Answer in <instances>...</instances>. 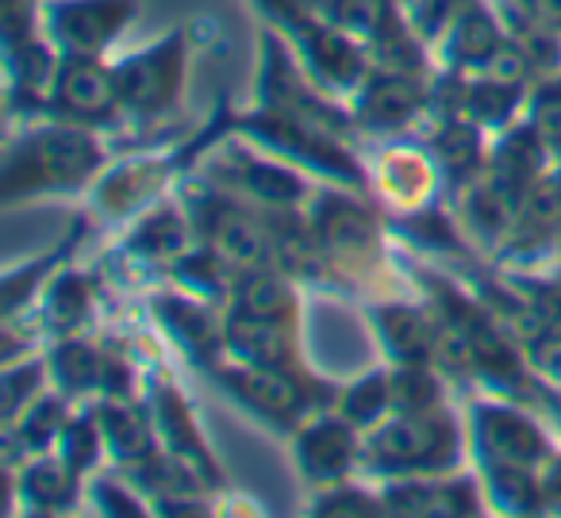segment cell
Here are the masks:
<instances>
[{
  "label": "cell",
  "instance_id": "cell-1",
  "mask_svg": "<svg viewBox=\"0 0 561 518\" xmlns=\"http://www.w3.org/2000/svg\"><path fill=\"white\" fill-rule=\"evenodd\" d=\"M96 162L101 154L93 139L78 131H43L27 142V150L12 154L4 181H9V193L39 185H73L89 170H96Z\"/></svg>",
  "mask_w": 561,
  "mask_h": 518
},
{
  "label": "cell",
  "instance_id": "cell-2",
  "mask_svg": "<svg viewBox=\"0 0 561 518\" xmlns=\"http://www.w3.org/2000/svg\"><path fill=\"white\" fill-rule=\"evenodd\" d=\"M369 449L381 469H438L454 457V426L420 411L385 426Z\"/></svg>",
  "mask_w": 561,
  "mask_h": 518
},
{
  "label": "cell",
  "instance_id": "cell-3",
  "mask_svg": "<svg viewBox=\"0 0 561 518\" xmlns=\"http://www.w3.org/2000/svg\"><path fill=\"white\" fill-rule=\"evenodd\" d=\"M196 219H201V231L211 242V250H219L227 262L242 265V269H257L273 254V242L265 239L262 227L234 204L201 200L196 204Z\"/></svg>",
  "mask_w": 561,
  "mask_h": 518
},
{
  "label": "cell",
  "instance_id": "cell-4",
  "mask_svg": "<svg viewBox=\"0 0 561 518\" xmlns=\"http://www.w3.org/2000/svg\"><path fill=\"white\" fill-rule=\"evenodd\" d=\"M178 78H181V50L178 39H170L165 47L119 66L116 70L119 101H127L131 108H162V104L173 101Z\"/></svg>",
  "mask_w": 561,
  "mask_h": 518
},
{
  "label": "cell",
  "instance_id": "cell-5",
  "mask_svg": "<svg viewBox=\"0 0 561 518\" xmlns=\"http://www.w3.org/2000/svg\"><path fill=\"white\" fill-rule=\"evenodd\" d=\"M224 380L239 392V400H247L250 407H257L262 415L280 418V423L297 418L300 407H305V392H300L297 380L285 372V365H247V369L227 372Z\"/></svg>",
  "mask_w": 561,
  "mask_h": 518
},
{
  "label": "cell",
  "instance_id": "cell-6",
  "mask_svg": "<svg viewBox=\"0 0 561 518\" xmlns=\"http://www.w3.org/2000/svg\"><path fill=\"white\" fill-rule=\"evenodd\" d=\"M55 96L58 108H66L70 116H85V119H101L112 112L119 96V85L108 70L93 62V58H70V62L58 70L55 81Z\"/></svg>",
  "mask_w": 561,
  "mask_h": 518
},
{
  "label": "cell",
  "instance_id": "cell-7",
  "mask_svg": "<svg viewBox=\"0 0 561 518\" xmlns=\"http://www.w3.org/2000/svg\"><path fill=\"white\" fill-rule=\"evenodd\" d=\"M131 16V0H73L55 9V32L73 50H96Z\"/></svg>",
  "mask_w": 561,
  "mask_h": 518
},
{
  "label": "cell",
  "instance_id": "cell-8",
  "mask_svg": "<svg viewBox=\"0 0 561 518\" xmlns=\"http://www.w3.org/2000/svg\"><path fill=\"white\" fill-rule=\"evenodd\" d=\"M477 438H481L484 453L500 464H530L542 457V438L535 426L504 407L477 411Z\"/></svg>",
  "mask_w": 561,
  "mask_h": 518
},
{
  "label": "cell",
  "instance_id": "cell-9",
  "mask_svg": "<svg viewBox=\"0 0 561 518\" xmlns=\"http://www.w3.org/2000/svg\"><path fill=\"white\" fill-rule=\"evenodd\" d=\"M270 4H280V16L289 20L293 27H300V39H305V47H308V58H312L316 70H320L323 78L335 81V85H351V81L358 78L362 58L351 43L339 39V35H331V32H323V27H316V24H305L289 0H270Z\"/></svg>",
  "mask_w": 561,
  "mask_h": 518
},
{
  "label": "cell",
  "instance_id": "cell-10",
  "mask_svg": "<svg viewBox=\"0 0 561 518\" xmlns=\"http://www.w3.org/2000/svg\"><path fill=\"white\" fill-rule=\"evenodd\" d=\"M354 457V446H351V430L335 418H323V423L308 426L300 434V464H305L308 476L316 480H335L346 472Z\"/></svg>",
  "mask_w": 561,
  "mask_h": 518
},
{
  "label": "cell",
  "instance_id": "cell-11",
  "mask_svg": "<svg viewBox=\"0 0 561 518\" xmlns=\"http://www.w3.org/2000/svg\"><path fill=\"white\" fill-rule=\"evenodd\" d=\"M227 346L239 357H247L250 365H289L293 357L289 334L280 331V323L242 315V311L227 323Z\"/></svg>",
  "mask_w": 561,
  "mask_h": 518
},
{
  "label": "cell",
  "instance_id": "cell-12",
  "mask_svg": "<svg viewBox=\"0 0 561 518\" xmlns=\"http://www.w3.org/2000/svg\"><path fill=\"white\" fill-rule=\"evenodd\" d=\"M316 239L331 250H362L374 239V219L339 196H323L316 208Z\"/></svg>",
  "mask_w": 561,
  "mask_h": 518
},
{
  "label": "cell",
  "instance_id": "cell-13",
  "mask_svg": "<svg viewBox=\"0 0 561 518\" xmlns=\"http://www.w3.org/2000/svg\"><path fill=\"white\" fill-rule=\"evenodd\" d=\"M561 223V177L530 181L519 200V246H538Z\"/></svg>",
  "mask_w": 561,
  "mask_h": 518
},
{
  "label": "cell",
  "instance_id": "cell-14",
  "mask_svg": "<svg viewBox=\"0 0 561 518\" xmlns=\"http://www.w3.org/2000/svg\"><path fill=\"white\" fill-rule=\"evenodd\" d=\"M234 303H239L242 315L270 319V323H285L293 315V296L289 288L280 285L273 273H242L239 285H234Z\"/></svg>",
  "mask_w": 561,
  "mask_h": 518
},
{
  "label": "cell",
  "instance_id": "cell-15",
  "mask_svg": "<svg viewBox=\"0 0 561 518\" xmlns=\"http://www.w3.org/2000/svg\"><path fill=\"white\" fill-rule=\"evenodd\" d=\"M420 108V89L408 78H381L369 85L366 101H362V116L374 127H397L415 116Z\"/></svg>",
  "mask_w": 561,
  "mask_h": 518
},
{
  "label": "cell",
  "instance_id": "cell-16",
  "mask_svg": "<svg viewBox=\"0 0 561 518\" xmlns=\"http://www.w3.org/2000/svg\"><path fill=\"white\" fill-rule=\"evenodd\" d=\"M377 319H381V334L385 342L392 346V354L404 357V361H420L431 354V334H427V323H423L415 311L408 308H385L377 311Z\"/></svg>",
  "mask_w": 561,
  "mask_h": 518
},
{
  "label": "cell",
  "instance_id": "cell-17",
  "mask_svg": "<svg viewBox=\"0 0 561 518\" xmlns=\"http://www.w3.org/2000/svg\"><path fill=\"white\" fill-rule=\"evenodd\" d=\"M273 262L285 273H297V277H320L323 273V254L320 242L308 239L300 227H285L273 239Z\"/></svg>",
  "mask_w": 561,
  "mask_h": 518
},
{
  "label": "cell",
  "instance_id": "cell-18",
  "mask_svg": "<svg viewBox=\"0 0 561 518\" xmlns=\"http://www.w3.org/2000/svg\"><path fill=\"white\" fill-rule=\"evenodd\" d=\"M500 39H496V20L481 9H469L458 24V35H454V50H458L461 62H489L496 55Z\"/></svg>",
  "mask_w": 561,
  "mask_h": 518
},
{
  "label": "cell",
  "instance_id": "cell-19",
  "mask_svg": "<svg viewBox=\"0 0 561 518\" xmlns=\"http://www.w3.org/2000/svg\"><path fill=\"white\" fill-rule=\"evenodd\" d=\"M392 400L404 415H420V411L435 407L438 384L431 380V372L420 369V361H408V369H400L397 380H392Z\"/></svg>",
  "mask_w": 561,
  "mask_h": 518
},
{
  "label": "cell",
  "instance_id": "cell-20",
  "mask_svg": "<svg viewBox=\"0 0 561 518\" xmlns=\"http://www.w3.org/2000/svg\"><path fill=\"white\" fill-rule=\"evenodd\" d=\"M239 177H242V185H247L254 196H262L265 204H293L300 196V185L289 177V173H280L277 165L247 162L239 170Z\"/></svg>",
  "mask_w": 561,
  "mask_h": 518
},
{
  "label": "cell",
  "instance_id": "cell-21",
  "mask_svg": "<svg viewBox=\"0 0 561 518\" xmlns=\"http://www.w3.org/2000/svg\"><path fill=\"white\" fill-rule=\"evenodd\" d=\"M328 16L339 27H362L374 35H385V27H389L385 0H328Z\"/></svg>",
  "mask_w": 561,
  "mask_h": 518
},
{
  "label": "cell",
  "instance_id": "cell-22",
  "mask_svg": "<svg viewBox=\"0 0 561 518\" xmlns=\"http://www.w3.org/2000/svg\"><path fill=\"white\" fill-rule=\"evenodd\" d=\"M101 423H104V434H108L112 449H116L119 457H147L150 453V438H147V430L135 423V415L116 411V407H104Z\"/></svg>",
  "mask_w": 561,
  "mask_h": 518
},
{
  "label": "cell",
  "instance_id": "cell-23",
  "mask_svg": "<svg viewBox=\"0 0 561 518\" xmlns=\"http://www.w3.org/2000/svg\"><path fill=\"white\" fill-rule=\"evenodd\" d=\"M492 492H496V499L512 510L538 507V487L530 484V476H523L519 464H500V469L492 472Z\"/></svg>",
  "mask_w": 561,
  "mask_h": 518
},
{
  "label": "cell",
  "instance_id": "cell-24",
  "mask_svg": "<svg viewBox=\"0 0 561 518\" xmlns=\"http://www.w3.org/2000/svg\"><path fill=\"white\" fill-rule=\"evenodd\" d=\"M389 400H392L389 384H385L381 377H374V380H362L358 388H351V392H346L343 411H346V418H354V423H374Z\"/></svg>",
  "mask_w": 561,
  "mask_h": 518
},
{
  "label": "cell",
  "instance_id": "cell-25",
  "mask_svg": "<svg viewBox=\"0 0 561 518\" xmlns=\"http://www.w3.org/2000/svg\"><path fill=\"white\" fill-rule=\"evenodd\" d=\"M101 365H96V354L85 346H62L58 349V377H62L66 388H85L96 380Z\"/></svg>",
  "mask_w": 561,
  "mask_h": 518
},
{
  "label": "cell",
  "instance_id": "cell-26",
  "mask_svg": "<svg viewBox=\"0 0 561 518\" xmlns=\"http://www.w3.org/2000/svg\"><path fill=\"white\" fill-rule=\"evenodd\" d=\"M27 492L35 495L47 507H58V503H70V476H62V469L55 464H39V469L27 472Z\"/></svg>",
  "mask_w": 561,
  "mask_h": 518
},
{
  "label": "cell",
  "instance_id": "cell-27",
  "mask_svg": "<svg viewBox=\"0 0 561 518\" xmlns=\"http://www.w3.org/2000/svg\"><path fill=\"white\" fill-rule=\"evenodd\" d=\"M512 104H515V93H512V85H504V81L481 85L469 93V112H473L477 119H492V124H500V119L512 112Z\"/></svg>",
  "mask_w": 561,
  "mask_h": 518
},
{
  "label": "cell",
  "instance_id": "cell-28",
  "mask_svg": "<svg viewBox=\"0 0 561 518\" xmlns=\"http://www.w3.org/2000/svg\"><path fill=\"white\" fill-rule=\"evenodd\" d=\"M438 154H443V162L450 170H469L477 162V135L461 124L446 127L443 139H438Z\"/></svg>",
  "mask_w": 561,
  "mask_h": 518
},
{
  "label": "cell",
  "instance_id": "cell-29",
  "mask_svg": "<svg viewBox=\"0 0 561 518\" xmlns=\"http://www.w3.org/2000/svg\"><path fill=\"white\" fill-rule=\"evenodd\" d=\"M515 43H519L523 50H527V58L530 62H538V66H553L558 62V39H553V27L550 24H523V27H515Z\"/></svg>",
  "mask_w": 561,
  "mask_h": 518
},
{
  "label": "cell",
  "instance_id": "cell-30",
  "mask_svg": "<svg viewBox=\"0 0 561 518\" xmlns=\"http://www.w3.org/2000/svg\"><path fill=\"white\" fill-rule=\"evenodd\" d=\"M135 242H139V250H147V254H173V250L181 246V223L173 216H158L142 227Z\"/></svg>",
  "mask_w": 561,
  "mask_h": 518
},
{
  "label": "cell",
  "instance_id": "cell-31",
  "mask_svg": "<svg viewBox=\"0 0 561 518\" xmlns=\"http://www.w3.org/2000/svg\"><path fill=\"white\" fill-rule=\"evenodd\" d=\"M81 311H85V288H81V280L73 277L58 280L55 296H50V315L62 326H70L73 319H81Z\"/></svg>",
  "mask_w": 561,
  "mask_h": 518
},
{
  "label": "cell",
  "instance_id": "cell-32",
  "mask_svg": "<svg viewBox=\"0 0 561 518\" xmlns=\"http://www.w3.org/2000/svg\"><path fill=\"white\" fill-rule=\"evenodd\" d=\"M489 73H492V81L515 85V81L527 73V50H523L519 43H500L496 55L489 58Z\"/></svg>",
  "mask_w": 561,
  "mask_h": 518
},
{
  "label": "cell",
  "instance_id": "cell-33",
  "mask_svg": "<svg viewBox=\"0 0 561 518\" xmlns=\"http://www.w3.org/2000/svg\"><path fill=\"white\" fill-rule=\"evenodd\" d=\"M535 127L550 142H561V81L558 85H546L535 101Z\"/></svg>",
  "mask_w": 561,
  "mask_h": 518
},
{
  "label": "cell",
  "instance_id": "cell-34",
  "mask_svg": "<svg viewBox=\"0 0 561 518\" xmlns=\"http://www.w3.org/2000/svg\"><path fill=\"white\" fill-rule=\"evenodd\" d=\"M62 446H66V457H70L73 469L89 464V461H93V453H96V438H93V430H89V426H70V430H66V438H62Z\"/></svg>",
  "mask_w": 561,
  "mask_h": 518
},
{
  "label": "cell",
  "instance_id": "cell-35",
  "mask_svg": "<svg viewBox=\"0 0 561 518\" xmlns=\"http://www.w3.org/2000/svg\"><path fill=\"white\" fill-rule=\"evenodd\" d=\"M466 0H423L420 20H423V32H438L446 20H454V12H461Z\"/></svg>",
  "mask_w": 561,
  "mask_h": 518
},
{
  "label": "cell",
  "instance_id": "cell-36",
  "mask_svg": "<svg viewBox=\"0 0 561 518\" xmlns=\"http://www.w3.org/2000/svg\"><path fill=\"white\" fill-rule=\"evenodd\" d=\"M55 426H62L58 423V407L55 403H43L39 407V415L35 418H27V430H24V438L32 441V446H43V441L55 434Z\"/></svg>",
  "mask_w": 561,
  "mask_h": 518
},
{
  "label": "cell",
  "instance_id": "cell-37",
  "mask_svg": "<svg viewBox=\"0 0 561 518\" xmlns=\"http://www.w3.org/2000/svg\"><path fill=\"white\" fill-rule=\"evenodd\" d=\"M320 510H374V503L366 495H331L320 503Z\"/></svg>",
  "mask_w": 561,
  "mask_h": 518
},
{
  "label": "cell",
  "instance_id": "cell-38",
  "mask_svg": "<svg viewBox=\"0 0 561 518\" xmlns=\"http://www.w3.org/2000/svg\"><path fill=\"white\" fill-rule=\"evenodd\" d=\"M527 9L535 12L542 24H558L561 27V0H527Z\"/></svg>",
  "mask_w": 561,
  "mask_h": 518
},
{
  "label": "cell",
  "instance_id": "cell-39",
  "mask_svg": "<svg viewBox=\"0 0 561 518\" xmlns=\"http://www.w3.org/2000/svg\"><path fill=\"white\" fill-rule=\"evenodd\" d=\"M542 492L550 495L553 507H561V461L550 469V476H546V487H542Z\"/></svg>",
  "mask_w": 561,
  "mask_h": 518
}]
</instances>
